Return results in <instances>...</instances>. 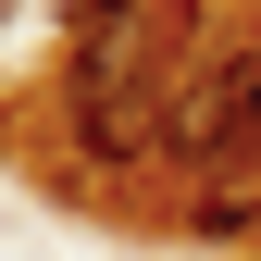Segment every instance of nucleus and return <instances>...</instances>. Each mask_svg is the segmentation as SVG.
Returning <instances> with one entry per match:
<instances>
[{
	"instance_id": "7ed1b4c3",
	"label": "nucleus",
	"mask_w": 261,
	"mask_h": 261,
	"mask_svg": "<svg viewBox=\"0 0 261 261\" xmlns=\"http://www.w3.org/2000/svg\"><path fill=\"white\" fill-rule=\"evenodd\" d=\"M162 0H62V25H75V50L87 38H124V25H149Z\"/></svg>"
},
{
	"instance_id": "f03ea898",
	"label": "nucleus",
	"mask_w": 261,
	"mask_h": 261,
	"mask_svg": "<svg viewBox=\"0 0 261 261\" xmlns=\"http://www.w3.org/2000/svg\"><path fill=\"white\" fill-rule=\"evenodd\" d=\"M187 237H261V149H224V162H187Z\"/></svg>"
},
{
	"instance_id": "f257e3e1",
	"label": "nucleus",
	"mask_w": 261,
	"mask_h": 261,
	"mask_svg": "<svg viewBox=\"0 0 261 261\" xmlns=\"http://www.w3.org/2000/svg\"><path fill=\"white\" fill-rule=\"evenodd\" d=\"M224 149H261V38L174 87V162H224Z\"/></svg>"
},
{
	"instance_id": "20e7f679",
	"label": "nucleus",
	"mask_w": 261,
	"mask_h": 261,
	"mask_svg": "<svg viewBox=\"0 0 261 261\" xmlns=\"http://www.w3.org/2000/svg\"><path fill=\"white\" fill-rule=\"evenodd\" d=\"M0 13H13V0H0Z\"/></svg>"
}]
</instances>
